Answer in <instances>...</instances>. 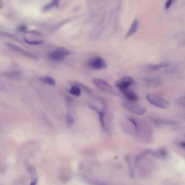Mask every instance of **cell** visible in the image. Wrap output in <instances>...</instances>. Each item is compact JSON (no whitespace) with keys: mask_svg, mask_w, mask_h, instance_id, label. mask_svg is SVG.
<instances>
[{"mask_svg":"<svg viewBox=\"0 0 185 185\" xmlns=\"http://www.w3.org/2000/svg\"><path fill=\"white\" fill-rule=\"evenodd\" d=\"M176 145L179 147L180 149L184 150L185 149V142L184 140H177L175 142Z\"/></svg>","mask_w":185,"mask_h":185,"instance_id":"cb8c5ba5","label":"cell"},{"mask_svg":"<svg viewBox=\"0 0 185 185\" xmlns=\"http://www.w3.org/2000/svg\"><path fill=\"white\" fill-rule=\"evenodd\" d=\"M122 106L128 111L137 115H143L147 112V110L144 107L133 101H123Z\"/></svg>","mask_w":185,"mask_h":185,"instance_id":"7a4b0ae2","label":"cell"},{"mask_svg":"<svg viewBox=\"0 0 185 185\" xmlns=\"http://www.w3.org/2000/svg\"><path fill=\"white\" fill-rule=\"evenodd\" d=\"M6 45L10 49L14 52H17L18 53H19L21 55H23V56H27L28 58L34 59H38L37 56H35L34 54L30 53L29 52H27L25 50H22V48H20L19 47L15 45H13V44H11V43H7Z\"/></svg>","mask_w":185,"mask_h":185,"instance_id":"52a82bcc","label":"cell"},{"mask_svg":"<svg viewBox=\"0 0 185 185\" xmlns=\"http://www.w3.org/2000/svg\"><path fill=\"white\" fill-rule=\"evenodd\" d=\"M25 40L26 42H27L29 45H39L42 43L41 41H29L26 39H25Z\"/></svg>","mask_w":185,"mask_h":185,"instance_id":"484cf974","label":"cell"},{"mask_svg":"<svg viewBox=\"0 0 185 185\" xmlns=\"http://www.w3.org/2000/svg\"><path fill=\"white\" fill-rule=\"evenodd\" d=\"M59 0H52L51 2L47 5L44 8V11H48L53 8L58 7L59 6Z\"/></svg>","mask_w":185,"mask_h":185,"instance_id":"e0dca14e","label":"cell"},{"mask_svg":"<svg viewBox=\"0 0 185 185\" xmlns=\"http://www.w3.org/2000/svg\"><path fill=\"white\" fill-rule=\"evenodd\" d=\"M151 122L154 125L158 127L162 125H179V123L174 120L167 119L164 118H153L151 119Z\"/></svg>","mask_w":185,"mask_h":185,"instance_id":"ba28073f","label":"cell"},{"mask_svg":"<svg viewBox=\"0 0 185 185\" xmlns=\"http://www.w3.org/2000/svg\"><path fill=\"white\" fill-rule=\"evenodd\" d=\"M70 55V52L66 48H58L50 54V58L56 62H62L67 56Z\"/></svg>","mask_w":185,"mask_h":185,"instance_id":"277c9868","label":"cell"},{"mask_svg":"<svg viewBox=\"0 0 185 185\" xmlns=\"http://www.w3.org/2000/svg\"><path fill=\"white\" fill-rule=\"evenodd\" d=\"M152 150V149H146L143 150V151H141L140 153H139L136 157V160H135L136 163H139V162L141 161L143 159L145 156L151 154Z\"/></svg>","mask_w":185,"mask_h":185,"instance_id":"9a60e30c","label":"cell"},{"mask_svg":"<svg viewBox=\"0 0 185 185\" xmlns=\"http://www.w3.org/2000/svg\"><path fill=\"white\" fill-rule=\"evenodd\" d=\"M74 85H77V86H78L79 87H80L81 89H83V90L85 91V92H86V93H89V94L91 95L92 93V91H91V89H89L88 87L86 86V85H85L83 84H80V83H74Z\"/></svg>","mask_w":185,"mask_h":185,"instance_id":"44dd1931","label":"cell"},{"mask_svg":"<svg viewBox=\"0 0 185 185\" xmlns=\"http://www.w3.org/2000/svg\"><path fill=\"white\" fill-rule=\"evenodd\" d=\"M151 154L155 157L160 159H166L168 157L169 152L165 148H160L155 150H152Z\"/></svg>","mask_w":185,"mask_h":185,"instance_id":"9c48e42d","label":"cell"},{"mask_svg":"<svg viewBox=\"0 0 185 185\" xmlns=\"http://www.w3.org/2000/svg\"><path fill=\"white\" fill-rule=\"evenodd\" d=\"M146 98L150 104L158 108L166 109L170 106L169 102L162 97L152 93H148L146 95Z\"/></svg>","mask_w":185,"mask_h":185,"instance_id":"6da1fadb","label":"cell"},{"mask_svg":"<svg viewBox=\"0 0 185 185\" xmlns=\"http://www.w3.org/2000/svg\"><path fill=\"white\" fill-rule=\"evenodd\" d=\"M169 66L170 62H164L156 65H151L149 66V69L151 71H157L160 70V69L167 68Z\"/></svg>","mask_w":185,"mask_h":185,"instance_id":"5bb4252c","label":"cell"},{"mask_svg":"<svg viewBox=\"0 0 185 185\" xmlns=\"http://www.w3.org/2000/svg\"><path fill=\"white\" fill-rule=\"evenodd\" d=\"M28 172H29V174H30V176H32V180H33V181H34V182L31 183V184H33V185L35 184L36 179H37V177H36L35 169L33 167L30 166L28 167Z\"/></svg>","mask_w":185,"mask_h":185,"instance_id":"ac0fdd59","label":"cell"},{"mask_svg":"<svg viewBox=\"0 0 185 185\" xmlns=\"http://www.w3.org/2000/svg\"><path fill=\"white\" fill-rule=\"evenodd\" d=\"M92 83L97 88L100 89L101 90L104 92L110 93V94L117 95L112 86L105 80L99 78H93L92 79Z\"/></svg>","mask_w":185,"mask_h":185,"instance_id":"3957f363","label":"cell"},{"mask_svg":"<svg viewBox=\"0 0 185 185\" xmlns=\"http://www.w3.org/2000/svg\"><path fill=\"white\" fill-rule=\"evenodd\" d=\"M0 36H6V37H8V38H11L13 39L16 40L17 41H18L19 42H21V40L19 39V38H18L17 36L14 35V34L10 33H7V32H0Z\"/></svg>","mask_w":185,"mask_h":185,"instance_id":"ffe728a7","label":"cell"},{"mask_svg":"<svg viewBox=\"0 0 185 185\" xmlns=\"http://www.w3.org/2000/svg\"><path fill=\"white\" fill-rule=\"evenodd\" d=\"M70 93L74 96L79 97L80 96L81 93H82V89L77 85H73L70 89Z\"/></svg>","mask_w":185,"mask_h":185,"instance_id":"2e32d148","label":"cell"},{"mask_svg":"<svg viewBox=\"0 0 185 185\" xmlns=\"http://www.w3.org/2000/svg\"><path fill=\"white\" fill-rule=\"evenodd\" d=\"M3 5H4V4L3 3V2L1 0H0V9H1L3 7Z\"/></svg>","mask_w":185,"mask_h":185,"instance_id":"f1b7e54d","label":"cell"},{"mask_svg":"<svg viewBox=\"0 0 185 185\" xmlns=\"http://www.w3.org/2000/svg\"><path fill=\"white\" fill-rule=\"evenodd\" d=\"M89 107L90 108H91L93 110L95 111L97 113V114L99 116V122H100L101 125V128H103V129L104 130H106V125H105V120H104V118H105V112L103 111H100L97 108V107H95V105H93L92 104H89Z\"/></svg>","mask_w":185,"mask_h":185,"instance_id":"8fae6325","label":"cell"},{"mask_svg":"<svg viewBox=\"0 0 185 185\" xmlns=\"http://www.w3.org/2000/svg\"><path fill=\"white\" fill-rule=\"evenodd\" d=\"M125 160L127 162V163L128 164V165L129 166V167H130V176L131 177V178H133L134 177V172H133V168H132V166H131V160H130V156L129 155H128L125 157Z\"/></svg>","mask_w":185,"mask_h":185,"instance_id":"7402d4cb","label":"cell"},{"mask_svg":"<svg viewBox=\"0 0 185 185\" xmlns=\"http://www.w3.org/2000/svg\"><path fill=\"white\" fill-rule=\"evenodd\" d=\"M138 26H139V20L137 19H135L134 20L133 22H132L130 28L128 30L127 34H126L125 38H128L130 36L133 35V34L135 33L138 28Z\"/></svg>","mask_w":185,"mask_h":185,"instance_id":"4fadbf2b","label":"cell"},{"mask_svg":"<svg viewBox=\"0 0 185 185\" xmlns=\"http://www.w3.org/2000/svg\"><path fill=\"white\" fill-rule=\"evenodd\" d=\"M175 1L176 0H167L165 4V9L166 10L169 9Z\"/></svg>","mask_w":185,"mask_h":185,"instance_id":"83f0119b","label":"cell"},{"mask_svg":"<svg viewBox=\"0 0 185 185\" xmlns=\"http://www.w3.org/2000/svg\"><path fill=\"white\" fill-rule=\"evenodd\" d=\"M177 103L179 105H180V106L184 107H185V97L184 95L180 97V98H179L177 100Z\"/></svg>","mask_w":185,"mask_h":185,"instance_id":"d4e9b609","label":"cell"},{"mask_svg":"<svg viewBox=\"0 0 185 185\" xmlns=\"http://www.w3.org/2000/svg\"><path fill=\"white\" fill-rule=\"evenodd\" d=\"M39 80H41L42 82L46 83L47 84H49L50 85H55V84H56V82H55L54 79L51 78V77L48 76H46L44 77V78H39Z\"/></svg>","mask_w":185,"mask_h":185,"instance_id":"d6986e66","label":"cell"},{"mask_svg":"<svg viewBox=\"0 0 185 185\" xmlns=\"http://www.w3.org/2000/svg\"><path fill=\"white\" fill-rule=\"evenodd\" d=\"M121 92L124 95L125 98L129 101L136 102L139 100V97L137 93L129 88L126 89L125 90L122 91Z\"/></svg>","mask_w":185,"mask_h":185,"instance_id":"30bf717a","label":"cell"},{"mask_svg":"<svg viewBox=\"0 0 185 185\" xmlns=\"http://www.w3.org/2000/svg\"><path fill=\"white\" fill-rule=\"evenodd\" d=\"M135 80L130 77H124L117 81L116 83L117 88L121 91L129 88L131 85L135 84Z\"/></svg>","mask_w":185,"mask_h":185,"instance_id":"8992f818","label":"cell"},{"mask_svg":"<svg viewBox=\"0 0 185 185\" xmlns=\"http://www.w3.org/2000/svg\"><path fill=\"white\" fill-rule=\"evenodd\" d=\"M66 121L68 125H72L74 122V118L70 113H67L66 116Z\"/></svg>","mask_w":185,"mask_h":185,"instance_id":"603a6c76","label":"cell"},{"mask_svg":"<svg viewBox=\"0 0 185 185\" xmlns=\"http://www.w3.org/2000/svg\"><path fill=\"white\" fill-rule=\"evenodd\" d=\"M143 81L147 86L151 87H157L162 84V81L157 78H144Z\"/></svg>","mask_w":185,"mask_h":185,"instance_id":"7c38bea8","label":"cell"},{"mask_svg":"<svg viewBox=\"0 0 185 185\" xmlns=\"http://www.w3.org/2000/svg\"><path fill=\"white\" fill-rule=\"evenodd\" d=\"M88 64L90 67L95 70H104L107 67V65L104 60L99 56L91 58L89 60Z\"/></svg>","mask_w":185,"mask_h":185,"instance_id":"5b68a950","label":"cell"},{"mask_svg":"<svg viewBox=\"0 0 185 185\" xmlns=\"http://www.w3.org/2000/svg\"><path fill=\"white\" fill-rule=\"evenodd\" d=\"M128 121L130 122L132 124L134 125V128H135V130H137L139 129V125H138L137 123L136 122V121H135V119H133V118H128Z\"/></svg>","mask_w":185,"mask_h":185,"instance_id":"4316f807","label":"cell"}]
</instances>
